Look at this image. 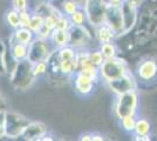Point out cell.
Returning a JSON list of instances; mask_svg holds the SVG:
<instances>
[{"label":"cell","mask_w":157,"mask_h":141,"mask_svg":"<svg viewBox=\"0 0 157 141\" xmlns=\"http://www.w3.org/2000/svg\"><path fill=\"white\" fill-rule=\"evenodd\" d=\"M40 1H42V2H49L51 0H40Z\"/></svg>","instance_id":"obj_35"},{"label":"cell","mask_w":157,"mask_h":141,"mask_svg":"<svg viewBox=\"0 0 157 141\" xmlns=\"http://www.w3.org/2000/svg\"><path fill=\"white\" fill-rule=\"evenodd\" d=\"M100 51H101V53H102L105 59L114 58V57H116V53H117V52H116V47H115V45H114L111 41L101 44Z\"/></svg>","instance_id":"obj_20"},{"label":"cell","mask_w":157,"mask_h":141,"mask_svg":"<svg viewBox=\"0 0 157 141\" xmlns=\"http://www.w3.org/2000/svg\"><path fill=\"white\" fill-rule=\"evenodd\" d=\"M12 4H13V10L18 11V12H22V11L28 10L27 0H12Z\"/></svg>","instance_id":"obj_29"},{"label":"cell","mask_w":157,"mask_h":141,"mask_svg":"<svg viewBox=\"0 0 157 141\" xmlns=\"http://www.w3.org/2000/svg\"><path fill=\"white\" fill-rule=\"evenodd\" d=\"M47 133V127L45 123L34 121L29 122L26 128L22 132V136L25 140H41L42 136H45Z\"/></svg>","instance_id":"obj_10"},{"label":"cell","mask_w":157,"mask_h":141,"mask_svg":"<svg viewBox=\"0 0 157 141\" xmlns=\"http://www.w3.org/2000/svg\"><path fill=\"white\" fill-rule=\"evenodd\" d=\"M31 15L27 11L19 12V19H20V27H28L29 26V21H31Z\"/></svg>","instance_id":"obj_28"},{"label":"cell","mask_w":157,"mask_h":141,"mask_svg":"<svg viewBox=\"0 0 157 141\" xmlns=\"http://www.w3.org/2000/svg\"><path fill=\"white\" fill-rule=\"evenodd\" d=\"M122 7V18H123V32L122 34L128 33L131 28L134 27L136 19H137V15H136V11H137V7L132 6L131 4L127 2L125 0L122 1L121 4Z\"/></svg>","instance_id":"obj_9"},{"label":"cell","mask_w":157,"mask_h":141,"mask_svg":"<svg viewBox=\"0 0 157 141\" xmlns=\"http://www.w3.org/2000/svg\"><path fill=\"white\" fill-rule=\"evenodd\" d=\"M134 132L136 136H144V135H149L150 132V122L145 119H136L135 122V128H134Z\"/></svg>","instance_id":"obj_17"},{"label":"cell","mask_w":157,"mask_h":141,"mask_svg":"<svg viewBox=\"0 0 157 141\" xmlns=\"http://www.w3.org/2000/svg\"><path fill=\"white\" fill-rule=\"evenodd\" d=\"M105 1L107 2V5H120L122 4L123 0H105Z\"/></svg>","instance_id":"obj_32"},{"label":"cell","mask_w":157,"mask_h":141,"mask_svg":"<svg viewBox=\"0 0 157 141\" xmlns=\"http://www.w3.org/2000/svg\"><path fill=\"white\" fill-rule=\"evenodd\" d=\"M89 59L92 61V64H94V65L98 66V67H100L101 64L105 60V58H103V55H102L100 49H98V51H93V52H90V53H89Z\"/></svg>","instance_id":"obj_27"},{"label":"cell","mask_w":157,"mask_h":141,"mask_svg":"<svg viewBox=\"0 0 157 141\" xmlns=\"http://www.w3.org/2000/svg\"><path fill=\"white\" fill-rule=\"evenodd\" d=\"M76 52L74 49V47L71 45H66L63 47L58 48V59L59 60H71L76 57Z\"/></svg>","instance_id":"obj_19"},{"label":"cell","mask_w":157,"mask_h":141,"mask_svg":"<svg viewBox=\"0 0 157 141\" xmlns=\"http://www.w3.org/2000/svg\"><path fill=\"white\" fill-rule=\"evenodd\" d=\"M45 24V17L40 13H34L31 15V21H29V26L28 28L32 31L34 34H36L40 31V28L44 26Z\"/></svg>","instance_id":"obj_18"},{"label":"cell","mask_w":157,"mask_h":141,"mask_svg":"<svg viewBox=\"0 0 157 141\" xmlns=\"http://www.w3.org/2000/svg\"><path fill=\"white\" fill-rule=\"evenodd\" d=\"M95 37L100 44H103V42L113 41V39L116 37V34L114 33V31L109 26H107L105 24H102V25L95 27Z\"/></svg>","instance_id":"obj_14"},{"label":"cell","mask_w":157,"mask_h":141,"mask_svg":"<svg viewBox=\"0 0 157 141\" xmlns=\"http://www.w3.org/2000/svg\"><path fill=\"white\" fill-rule=\"evenodd\" d=\"M76 10H78V1H75V0H65L62 2V11H63V14L67 15V17L73 14Z\"/></svg>","instance_id":"obj_23"},{"label":"cell","mask_w":157,"mask_h":141,"mask_svg":"<svg viewBox=\"0 0 157 141\" xmlns=\"http://www.w3.org/2000/svg\"><path fill=\"white\" fill-rule=\"evenodd\" d=\"M17 44H14L12 47V55L15 60H24L27 59V54H28V45L21 44L15 41Z\"/></svg>","instance_id":"obj_16"},{"label":"cell","mask_w":157,"mask_h":141,"mask_svg":"<svg viewBox=\"0 0 157 141\" xmlns=\"http://www.w3.org/2000/svg\"><path fill=\"white\" fill-rule=\"evenodd\" d=\"M81 140H89L92 141V133H86L81 136Z\"/></svg>","instance_id":"obj_34"},{"label":"cell","mask_w":157,"mask_h":141,"mask_svg":"<svg viewBox=\"0 0 157 141\" xmlns=\"http://www.w3.org/2000/svg\"><path fill=\"white\" fill-rule=\"evenodd\" d=\"M127 2H129V4H131L132 6H135V7H138L141 4H142V1L143 0H125Z\"/></svg>","instance_id":"obj_31"},{"label":"cell","mask_w":157,"mask_h":141,"mask_svg":"<svg viewBox=\"0 0 157 141\" xmlns=\"http://www.w3.org/2000/svg\"><path fill=\"white\" fill-rule=\"evenodd\" d=\"M98 69H100V78H102L105 82L117 79L120 76L129 73L127 62L117 57L105 59Z\"/></svg>","instance_id":"obj_2"},{"label":"cell","mask_w":157,"mask_h":141,"mask_svg":"<svg viewBox=\"0 0 157 141\" xmlns=\"http://www.w3.org/2000/svg\"><path fill=\"white\" fill-rule=\"evenodd\" d=\"M47 68H48V61L47 60H41L32 64V69L34 76H40V75L45 74L47 72Z\"/></svg>","instance_id":"obj_22"},{"label":"cell","mask_w":157,"mask_h":141,"mask_svg":"<svg viewBox=\"0 0 157 141\" xmlns=\"http://www.w3.org/2000/svg\"><path fill=\"white\" fill-rule=\"evenodd\" d=\"M138 95L136 91H130L127 93L120 94L114 104V112L118 120L128 115H135L137 111Z\"/></svg>","instance_id":"obj_1"},{"label":"cell","mask_w":157,"mask_h":141,"mask_svg":"<svg viewBox=\"0 0 157 141\" xmlns=\"http://www.w3.org/2000/svg\"><path fill=\"white\" fill-rule=\"evenodd\" d=\"M94 140L102 141V140H105V138H103L102 135H100V134H94V133H92V141H94Z\"/></svg>","instance_id":"obj_33"},{"label":"cell","mask_w":157,"mask_h":141,"mask_svg":"<svg viewBox=\"0 0 157 141\" xmlns=\"http://www.w3.org/2000/svg\"><path fill=\"white\" fill-rule=\"evenodd\" d=\"M54 46L51 40H44L40 38H34V40L28 45V54L27 60L29 62H38L41 60H48L52 55Z\"/></svg>","instance_id":"obj_3"},{"label":"cell","mask_w":157,"mask_h":141,"mask_svg":"<svg viewBox=\"0 0 157 141\" xmlns=\"http://www.w3.org/2000/svg\"><path fill=\"white\" fill-rule=\"evenodd\" d=\"M33 79H34V74L32 69V62H29L27 59L19 60V64L13 71L12 81L13 82L17 81V87L25 89L32 84Z\"/></svg>","instance_id":"obj_5"},{"label":"cell","mask_w":157,"mask_h":141,"mask_svg":"<svg viewBox=\"0 0 157 141\" xmlns=\"http://www.w3.org/2000/svg\"><path fill=\"white\" fill-rule=\"evenodd\" d=\"M72 27V22L69 20V17H67L65 14H62L56 19V25L55 28L56 29H63V31H69V28ZM54 28V29H55Z\"/></svg>","instance_id":"obj_26"},{"label":"cell","mask_w":157,"mask_h":141,"mask_svg":"<svg viewBox=\"0 0 157 141\" xmlns=\"http://www.w3.org/2000/svg\"><path fill=\"white\" fill-rule=\"evenodd\" d=\"M44 25L53 31L55 28V25H56V17H54L53 14H47V15H45V24Z\"/></svg>","instance_id":"obj_30"},{"label":"cell","mask_w":157,"mask_h":141,"mask_svg":"<svg viewBox=\"0 0 157 141\" xmlns=\"http://www.w3.org/2000/svg\"><path fill=\"white\" fill-rule=\"evenodd\" d=\"M31 121L26 116L18 113L5 114V134L11 138H17L22 134L24 129Z\"/></svg>","instance_id":"obj_6"},{"label":"cell","mask_w":157,"mask_h":141,"mask_svg":"<svg viewBox=\"0 0 157 141\" xmlns=\"http://www.w3.org/2000/svg\"><path fill=\"white\" fill-rule=\"evenodd\" d=\"M35 38V34L28 27H18L15 28L14 32V39L18 42L25 44V45H29Z\"/></svg>","instance_id":"obj_15"},{"label":"cell","mask_w":157,"mask_h":141,"mask_svg":"<svg viewBox=\"0 0 157 141\" xmlns=\"http://www.w3.org/2000/svg\"><path fill=\"white\" fill-rule=\"evenodd\" d=\"M107 85L111 89V92H114L116 95L127 93V92H130V91H136L135 80L129 73L124 74V75L120 76L117 79L107 81Z\"/></svg>","instance_id":"obj_8"},{"label":"cell","mask_w":157,"mask_h":141,"mask_svg":"<svg viewBox=\"0 0 157 141\" xmlns=\"http://www.w3.org/2000/svg\"><path fill=\"white\" fill-rule=\"evenodd\" d=\"M121 125L122 128L127 131V132H134V128H135V122H136V118L135 115H128L124 116L123 119H121Z\"/></svg>","instance_id":"obj_25"},{"label":"cell","mask_w":157,"mask_h":141,"mask_svg":"<svg viewBox=\"0 0 157 141\" xmlns=\"http://www.w3.org/2000/svg\"><path fill=\"white\" fill-rule=\"evenodd\" d=\"M83 11L88 22L92 26L96 27L105 24L107 2L105 0H86Z\"/></svg>","instance_id":"obj_4"},{"label":"cell","mask_w":157,"mask_h":141,"mask_svg":"<svg viewBox=\"0 0 157 141\" xmlns=\"http://www.w3.org/2000/svg\"><path fill=\"white\" fill-rule=\"evenodd\" d=\"M6 20L8 22V25L13 28H18L20 27V19H19V12L12 10V11H8L6 14Z\"/></svg>","instance_id":"obj_24"},{"label":"cell","mask_w":157,"mask_h":141,"mask_svg":"<svg viewBox=\"0 0 157 141\" xmlns=\"http://www.w3.org/2000/svg\"><path fill=\"white\" fill-rule=\"evenodd\" d=\"M137 74L142 80H151L157 74V62L152 59L143 61L137 68Z\"/></svg>","instance_id":"obj_12"},{"label":"cell","mask_w":157,"mask_h":141,"mask_svg":"<svg viewBox=\"0 0 157 141\" xmlns=\"http://www.w3.org/2000/svg\"><path fill=\"white\" fill-rule=\"evenodd\" d=\"M94 79L86 74L78 72L75 75V89L81 95H88L94 89Z\"/></svg>","instance_id":"obj_11"},{"label":"cell","mask_w":157,"mask_h":141,"mask_svg":"<svg viewBox=\"0 0 157 141\" xmlns=\"http://www.w3.org/2000/svg\"><path fill=\"white\" fill-rule=\"evenodd\" d=\"M105 24L114 31L116 35H121L123 32V18L122 7L120 5H107Z\"/></svg>","instance_id":"obj_7"},{"label":"cell","mask_w":157,"mask_h":141,"mask_svg":"<svg viewBox=\"0 0 157 141\" xmlns=\"http://www.w3.org/2000/svg\"><path fill=\"white\" fill-rule=\"evenodd\" d=\"M69 20L72 22V26H83L85 21L87 20L85 11L82 10H76L73 14L69 15Z\"/></svg>","instance_id":"obj_21"},{"label":"cell","mask_w":157,"mask_h":141,"mask_svg":"<svg viewBox=\"0 0 157 141\" xmlns=\"http://www.w3.org/2000/svg\"><path fill=\"white\" fill-rule=\"evenodd\" d=\"M51 42L54 46V48H60L69 44V32L63 31V29H53L52 37H51Z\"/></svg>","instance_id":"obj_13"}]
</instances>
